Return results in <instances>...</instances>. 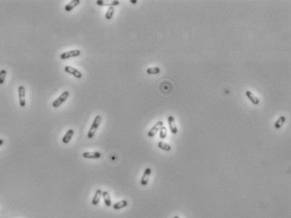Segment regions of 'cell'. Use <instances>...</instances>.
<instances>
[{"mask_svg":"<svg viewBox=\"0 0 291 218\" xmlns=\"http://www.w3.org/2000/svg\"><path fill=\"white\" fill-rule=\"evenodd\" d=\"M4 139H2V138H0V146H2V145L4 144Z\"/></svg>","mask_w":291,"mask_h":218,"instance_id":"22","label":"cell"},{"mask_svg":"<svg viewBox=\"0 0 291 218\" xmlns=\"http://www.w3.org/2000/svg\"><path fill=\"white\" fill-rule=\"evenodd\" d=\"M6 76H7V70L4 69L0 70V85H3L4 83Z\"/></svg>","mask_w":291,"mask_h":218,"instance_id":"20","label":"cell"},{"mask_svg":"<svg viewBox=\"0 0 291 218\" xmlns=\"http://www.w3.org/2000/svg\"><path fill=\"white\" fill-rule=\"evenodd\" d=\"M168 123H169V127H170L171 133L173 134H176L178 133V129H177L176 124H175V118L173 116H169L168 117Z\"/></svg>","mask_w":291,"mask_h":218,"instance_id":"10","label":"cell"},{"mask_svg":"<svg viewBox=\"0 0 291 218\" xmlns=\"http://www.w3.org/2000/svg\"><path fill=\"white\" fill-rule=\"evenodd\" d=\"M245 94H246V96H247L248 99L250 100L251 102H252L253 104H254V105H258V104L260 103V100H259V98H258L257 96H255L254 94L252 93L251 91H248V90H247V91H246Z\"/></svg>","mask_w":291,"mask_h":218,"instance_id":"9","label":"cell"},{"mask_svg":"<svg viewBox=\"0 0 291 218\" xmlns=\"http://www.w3.org/2000/svg\"><path fill=\"white\" fill-rule=\"evenodd\" d=\"M114 12H115L114 7L108 8L107 10V13H106V15H105V19H107V20H110V19H113V15H114Z\"/></svg>","mask_w":291,"mask_h":218,"instance_id":"19","label":"cell"},{"mask_svg":"<svg viewBox=\"0 0 291 218\" xmlns=\"http://www.w3.org/2000/svg\"><path fill=\"white\" fill-rule=\"evenodd\" d=\"M158 148L166 152H169L171 150V146H170V144H167L165 142H163V141H159V142Z\"/></svg>","mask_w":291,"mask_h":218,"instance_id":"17","label":"cell"},{"mask_svg":"<svg viewBox=\"0 0 291 218\" xmlns=\"http://www.w3.org/2000/svg\"><path fill=\"white\" fill-rule=\"evenodd\" d=\"M285 121H286V118H285V116H280V118H279V119H278L276 122H275V123H274V128H275L276 129H281V128H282V126L284 124Z\"/></svg>","mask_w":291,"mask_h":218,"instance_id":"16","label":"cell"},{"mask_svg":"<svg viewBox=\"0 0 291 218\" xmlns=\"http://www.w3.org/2000/svg\"><path fill=\"white\" fill-rule=\"evenodd\" d=\"M102 194H103V190H102L101 189H97L96 190L95 195H94V197H93V199H92V204L93 206L98 205L100 201V198H101V196H102Z\"/></svg>","mask_w":291,"mask_h":218,"instance_id":"13","label":"cell"},{"mask_svg":"<svg viewBox=\"0 0 291 218\" xmlns=\"http://www.w3.org/2000/svg\"><path fill=\"white\" fill-rule=\"evenodd\" d=\"M138 2L137 0H130V3H132V4H135Z\"/></svg>","mask_w":291,"mask_h":218,"instance_id":"23","label":"cell"},{"mask_svg":"<svg viewBox=\"0 0 291 218\" xmlns=\"http://www.w3.org/2000/svg\"><path fill=\"white\" fill-rule=\"evenodd\" d=\"M164 126V122L163 121H159L155 123V125L152 127L151 129H149V131L148 132V136L149 138H152L155 136L156 133H158L159 129H161V127Z\"/></svg>","mask_w":291,"mask_h":218,"instance_id":"5","label":"cell"},{"mask_svg":"<svg viewBox=\"0 0 291 218\" xmlns=\"http://www.w3.org/2000/svg\"><path fill=\"white\" fill-rule=\"evenodd\" d=\"M102 196H103V200H104L105 205H106L107 207H110L111 206H112V200H111V197L109 193L107 192V191H103Z\"/></svg>","mask_w":291,"mask_h":218,"instance_id":"15","label":"cell"},{"mask_svg":"<svg viewBox=\"0 0 291 218\" xmlns=\"http://www.w3.org/2000/svg\"><path fill=\"white\" fill-rule=\"evenodd\" d=\"M74 135V130L70 129L67 130V132L65 133V135L62 138V142L65 144H68L70 143V141L71 140V138Z\"/></svg>","mask_w":291,"mask_h":218,"instance_id":"11","label":"cell"},{"mask_svg":"<svg viewBox=\"0 0 291 218\" xmlns=\"http://www.w3.org/2000/svg\"><path fill=\"white\" fill-rule=\"evenodd\" d=\"M151 172L152 170L150 168H146V169L144 170V174H143V176L141 178V181H140L141 185H143V186H145V185H148L149 181V176H150V174H151Z\"/></svg>","mask_w":291,"mask_h":218,"instance_id":"7","label":"cell"},{"mask_svg":"<svg viewBox=\"0 0 291 218\" xmlns=\"http://www.w3.org/2000/svg\"><path fill=\"white\" fill-rule=\"evenodd\" d=\"M101 153L97 151H94V152H84L82 154V157L85 158V159H97L101 158Z\"/></svg>","mask_w":291,"mask_h":218,"instance_id":"8","label":"cell"},{"mask_svg":"<svg viewBox=\"0 0 291 218\" xmlns=\"http://www.w3.org/2000/svg\"><path fill=\"white\" fill-rule=\"evenodd\" d=\"M128 206V201L126 200H122L118 202H116V203L113 206V208L114 210H120V209H123Z\"/></svg>","mask_w":291,"mask_h":218,"instance_id":"14","label":"cell"},{"mask_svg":"<svg viewBox=\"0 0 291 218\" xmlns=\"http://www.w3.org/2000/svg\"><path fill=\"white\" fill-rule=\"evenodd\" d=\"M166 136H167V129L165 126H162L161 129H159V138L164 139L165 138Z\"/></svg>","mask_w":291,"mask_h":218,"instance_id":"21","label":"cell"},{"mask_svg":"<svg viewBox=\"0 0 291 218\" xmlns=\"http://www.w3.org/2000/svg\"><path fill=\"white\" fill-rule=\"evenodd\" d=\"M65 71L68 73V74L72 75L73 76H75L76 78L77 79H81L82 77V73H81L80 70H78L77 69L74 68L72 67H70V66H67L65 67Z\"/></svg>","mask_w":291,"mask_h":218,"instance_id":"6","label":"cell"},{"mask_svg":"<svg viewBox=\"0 0 291 218\" xmlns=\"http://www.w3.org/2000/svg\"><path fill=\"white\" fill-rule=\"evenodd\" d=\"M81 55V50H71L68 51L63 52L60 55V59L61 60H67L70 58H74V57H78Z\"/></svg>","mask_w":291,"mask_h":218,"instance_id":"4","label":"cell"},{"mask_svg":"<svg viewBox=\"0 0 291 218\" xmlns=\"http://www.w3.org/2000/svg\"><path fill=\"white\" fill-rule=\"evenodd\" d=\"M69 96H70V93H69L68 91H64L55 101H53L52 107L56 108V107H59L60 106H61V105L67 101V98L69 97Z\"/></svg>","mask_w":291,"mask_h":218,"instance_id":"2","label":"cell"},{"mask_svg":"<svg viewBox=\"0 0 291 218\" xmlns=\"http://www.w3.org/2000/svg\"><path fill=\"white\" fill-rule=\"evenodd\" d=\"M18 101H19V105L21 107H25L26 106V91L25 87L24 86H19L18 88Z\"/></svg>","mask_w":291,"mask_h":218,"instance_id":"3","label":"cell"},{"mask_svg":"<svg viewBox=\"0 0 291 218\" xmlns=\"http://www.w3.org/2000/svg\"><path fill=\"white\" fill-rule=\"evenodd\" d=\"M160 68L158 67H149L146 70V73L149 75H157L159 73H160Z\"/></svg>","mask_w":291,"mask_h":218,"instance_id":"18","label":"cell"},{"mask_svg":"<svg viewBox=\"0 0 291 218\" xmlns=\"http://www.w3.org/2000/svg\"><path fill=\"white\" fill-rule=\"evenodd\" d=\"M173 218H180V217H179V216H174Z\"/></svg>","mask_w":291,"mask_h":218,"instance_id":"24","label":"cell"},{"mask_svg":"<svg viewBox=\"0 0 291 218\" xmlns=\"http://www.w3.org/2000/svg\"><path fill=\"white\" fill-rule=\"evenodd\" d=\"M80 3H81L80 0H72V1H70L69 4H67V5H66L65 10L67 12H70L71 10H73L74 8L77 7V6H78V5L80 4Z\"/></svg>","mask_w":291,"mask_h":218,"instance_id":"12","label":"cell"},{"mask_svg":"<svg viewBox=\"0 0 291 218\" xmlns=\"http://www.w3.org/2000/svg\"><path fill=\"white\" fill-rule=\"evenodd\" d=\"M102 119H103V118H102V116H101V115H96V117H95V119H94V120H93L92 125H91V127H90V129H89L88 133H87V138H88L91 139V138H92L94 137V135H95V133H96V130H97L98 127H99L100 124H101Z\"/></svg>","mask_w":291,"mask_h":218,"instance_id":"1","label":"cell"}]
</instances>
